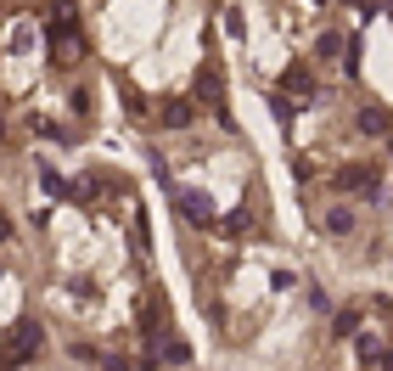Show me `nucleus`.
I'll return each instance as SVG.
<instances>
[{
	"mask_svg": "<svg viewBox=\"0 0 393 371\" xmlns=\"http://www.w3.org/2000/svg\"><path fill=\"white\" fill-rule=\"evenodd\" d=\"M34 349H40V326L23 321V326L11 332V360H34Z\"/></svg>",
	"mask_w": 393,
	"mask_h": 371,
	"instance_id": "f257e3e1",
	"label": "nucleus"
},
{
	"mask_svg": "<svg viewBox=\"0 0 393 371\" xmlns=\"http://www.w3.org/2000/svg\"><path fill=\"white\" fill-rule=\"evenodd\" d=\"M348 225H354V220H348V209H331V214H326V231H337V236H343Z\"/></svg>",
	"mask_w": 393,
	"mask_h": 371,
	"instance_id": "f03ea898",
	"label": "nucleus"
}]
</instances>
